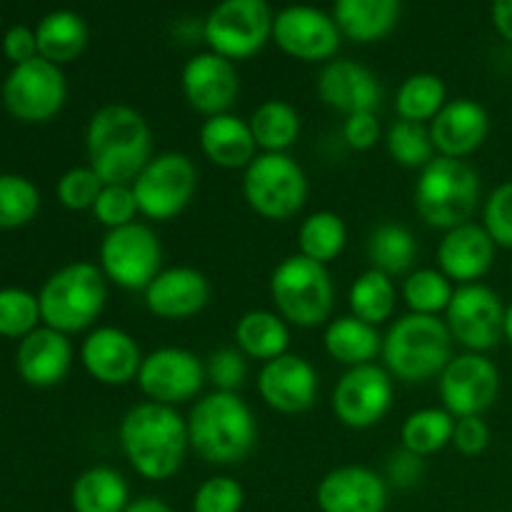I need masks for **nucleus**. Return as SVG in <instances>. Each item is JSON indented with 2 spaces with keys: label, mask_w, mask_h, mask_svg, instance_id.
<instances>
[{
  "label": "nucleus",
  "mask_w": 512,
  "mask_h": 512,
  "mask_svg": "<svg viewBox=\"0 0 512 512\" xmlns=\"http://www.w3.org/2000/svg\"><path fill=\"white\" fill-rule=\"evenodd\" d=\"M118 443L140 478L163 483L185 463L190 450L188 420L170 405L143 400L120 420Z\"/></svg>",
  "instance_id": "1"
},
{
  "label": "nucleus",
  "mask_w": 512,
  "mask_h": 512,
  "mask_svg": "<svg viewBox=\"0 0 512 512\" xmlns=\"http://www.w3.org/2000/svg\"><path fill=\"white\" fill-rule=\"evenodd\" d=\"M88 165L105 185H130L153 158V130L140 110L110 103L95 110L85 128Z\"/></svg>",
  "instance_id": "2"
},
{
  "label": "nucleus",
  "mask_w": 512,
  "mask_h": 512,
  "mask_svg": "<svg viewBox=\"0 0 512 512\" xmlns=\"http://www.w3.org/2000/svg\"><path fill=\"white\" fill-rule=\"evenodd\" d=\"M190 450L210 465H238L258 445V420L238 393L203 395L190 408Z\"/></svg>",
  "instance_id": "3"
},
{
  "label": "nucleus",
  "mask_w": 512,
  "mask_h": 512,
  "mask_svg": "<svg viewBox=\"0 0 512 512\" xmlns=\"http://www.w3.org/2000/svg\"><path fill=\"white\" fill-rule=\"evenodd\" d=\"M453 335L438 315L408 313L383 335V368L400 383L438 378L453 358Z\"/></svg>",
  "instance_id": "4"
},
{
  "label": "nucleus",
  "mask_w": 512,
  "mask_h": 512,
  "mask_svg": "<svg viewBox=\"0 0 512 512\" xmlns=\"http://www.w3.org/2000/svg\"><path fill=\"white\" fill-rule=\"evenodd\" d=\"M413 203L420 220L435 230L470 223L480 203V175L468 160L435 155L415 180Z\"/></svg>",
  "instance_id": "5"
},
{
  "label": "nucleus",
  "mask_w": 512,
  "mask_h": 512,
  "mask_svg": "<svg viewBox=\"0 0 512 512\" xmlns=\"http://www.w3.org/2000/svg\"><path fill=\"white\" fill-rule=\"evenodd\" d=\"M108 303V280L95 263H70L55 270L38 293L40 320L58 333L88 330Z\"/></svg>",
  "instance_id": "6"
},
{
  "label": "nucleus",
  "mask_w": 512,
  "mask_h": 512,
  "mask_svg": "<svg viewBox=\"0 0 512 512\" xmlns=\"http://www.w3.org/2000/svg\"><path fill=\"white\" fill-rule=\"evenodd\" d=\"M270 300L275 313L298 328H318L328 323L335 308V285L328 265L305 255H288L270 273Z\"/></svg>",
  "instance_id": "7"
},
{
  "label": "nucleus",
  "mask_w": 512,
  "mask_h": 512,
  "mask_svg": "<svg viewBox=\"0 0 512 512\" xmlns=\"http://www.w3.org/2000/svg\"><path fill=\"white\" fill-rule=\"evenodd\" d=\"M308 193V175L288 153H258L243 170L245 203L273 223L293 220L308 203Z\"/></svg>",
  "instance_id": "8"
},
{
  "label": "nucleus",
  "mask_w": 512,
  "mask_h": 512,
  "mask_svg": "<svg viewBox=\"0 0 512 512\" xmlns=\"http://www.w3.org/2000/svg\"><path fill=\"white\" fill-rule=\"evenodd\" d=\"M130 188L143 218L150 223H168L193 203L198 190V165L190 155L165 150L148 160Z\"/></svg>",
  "instance_id": "9"
},
{
  "label": "nucleus",
  "mask_w": 512,
  "mask_h": 512,
  "mask_svg": "<svg viewBox=\"0 0 512 512\" xmlns=\"http://www.w3.org/2000/svg\"><path fill=\"white\" fill-rule=\"evenodd\" d=\"M98 268L105 280L120 290L143 293L163 270V245L155 230L145 223L105 230L98 248Z\"/></svg>",
  "instance_id": "10"
},
{
  "label": "nucleus",
  "mask_w": 512,
  "mask_h": 512,
  "mask_svg": "<svg viewBox=\"0 0 512 512\" xmlns=\"http://www.w3.org/2000/svg\"><path fill=\"white\" fill-rule=\"evenodd\" d=\"M270 5L265 0H220L205 18L203 38L213 53L228 60H248L273 38Z\"/></svg>",
  "instance_id": "11"
},
{
  "label": "nucleus",
  "mask_w": 512,
  "mask_h": 512,
  "mask_svg": "<svg viewBox=\"0 0 512 512\" xmlns=\"http://www.w3.org/2000/svg\"><path fill=\"white\" fill-rule=\"evenodd\" d=\"M68 83L60 65L33 58L15 65L3 83V105L20 123H45L63 110Z\"/></svg>",
  "instance_id": "12"
},
{
  "label": "nucleus",
  "mask_w": 512,
  "mask_h": 512,
  "mask_svg": "<svg viewBox=\"0 0 512 512\" xmlns=\"http://www.w3.org/2000/svg\"><path fill=\"white\" fill-rule=\"evenodd\" d=\"M443 320L465 353H488L503 340L505 305L488 285H458Z\"/></svg>",
  "instance_id": "13"
},
{
  "label": "nucleus",
  "mask_w": 512,
  "mask_h": 512,
  "mask_svg": "<svg viewBox=\"0 0 512 512\" xmlns=\"http://www.w3.org/2000/svg\"><path fill=\"white\" fill-rule=\"evenodd\" d=\"M330 405L345 428H373L393 408V375L375 363L348 368L335 385Z\"/></svg>",
  "instance_id": "14"
},
{
  "label": "nucleus",
  "mask_w": 512,
  "mask_h": 512,
  "mask_svg": "<svg viewBox=\"0 0 512 512\" xmlns=\"http://www.w3.org/2000/svg\"><path fill=\"white\" fill-rule=\"evenodd\" d=\"M205 363L195 353L175 345L150 350L143 358V365L138 370L140 393L145 400H153L160 405H183L198 398V393L205 385Z\"/></svg>",
  "instance_id": "15"
},
{
  "label": "nucleus",
  "mask_w": 512,
  "mask_h": 512,
  "mask_svg": "<svg viewBox=\"0 0 512 512\" xmlns=\"http://www.w3.org/2000/svg\"><path fill=\"white\" fill-rule=\"evenodd\" d=\"M443 408L453 418H473L493 408L500 393V370L485 353L453 355L438 375Z\"/></svg>",
  "instance_id": "16"
},
{
  "label": "nucleus",
  "mask_w": 512,
  "mask_h": 512,
  "mask_svg": "<svg viewBox=\"0 0 512 512\" xmlns=\"http://www.w3.org/2000/svg\"><path fill=\"white\" fill-rule=\"evenodd\" d=\"M338 23L313 5H288L273 20V40L285 55L303 63H330L340 50Z\"/></svg>",
  "instance_id": "17"
},
{
  "label": "nucleus",
  "mask_w": 512,
  "mask_h": 512,
  "mask_svg": "<svg viewBox=\"0 0 512 512\" xmlns=\"http://www.w3.org/2000/svg\"><path fill=\"white\" fill-rule=\"evenodd\" d=\"M180 90L190 108L203 118L230 113L240 95V75L233 60L213 53H198L183 65Z\"/></svg>",
  "instance_id": "18"
},
{
  "label": "nucleus",
  "mask_w": 512,
  "mask_h": 512,
  "mask_svg": "<svg viewBox=\"0 0 512 512\" xmlns=\"http://www.w3.org/2000/svg\"><path fill=\"white\" fill-rule=\"evenodd\" d=\"M143 350L138 340L123 328L115 325H100L85 335L80 345V363L85 373L100 385L108 388H123L138 378L143 365Z\"/></svg>",
  "instance_id": "19"
},
{
  "label": "nucleus",
  "mask_w": 512,
  "mask_h": 512,
  "mask_svg": "<svg viewBox=\"0 0 512 512\" xmlns=\"http://www.w3.org/2000/svg\"><path fill=\"white\" fill-rule=\"evenodd\" d=\"M318 388V370L303 355L285 353L263 363L258 373L260 398L280 415L308 413L318 400Z\"/></svg>",
  "instance_id": "20"
},
{
  "label": "nucleus",
  "mask_w": 512,
  "mask_h": 512,
  "mask_svg": "<svg viewBox=\"0 0 512 512\" xmlns=\"http://www.w3.org/2000/svg\"><path fill=\"white\" fill-rule=\"evenodd\" d=\"M315 90L328 108L345 118L355 113H375L378 105L383 103V85H380L378 75L365 68L363 63L348 58L325 63L315 80Z\"/></svg>",
  "instance_id": "21"
},
{
  "label": "nucleus",
  "mask_w": 512,
  "mask_h": 512,
  "mask_svg": "<svg viewBox=\"0 0 512 512\" xmlns=\"http://www.w3.org/2000/svg\"><path fill=\"white\" fill-rule=\"evenodd\" d=\"M210 280L190 265L163 268L143 290L145 308L160 320H188L203 313L210 303Z\"/></svg>",
  "instance_id": "22"
},
{
  "label": "nucleus",
  "mask_w": 512,
  "mask_h": 512,
  "mask_svg": "<svg viewBox=\"0 0 512 512\" xmlns=\"http://www.w3.org/2000/svg\"><path fill=\"white\" fill-rule=\"evenodd\" d=\"M388 483L365 465H343L325 475L315 490L320 512H385Z\"/></svg>",
  "instance_id": "23"
},
{
  "label": "nucleus",
  "mask_w": 512,
  "mask_h": 512,
  "mask_svg": "<svg viewBox=\"0 0 512 512\" xmlns=\"http://www.w3.org/2000/svg\"><path fill=\"white\" fill-rule=\"evenodd\" d=\"M428 128L435 153L443 158L465 160L488 140L490 115L478 100L455 98L445 103Z\"/></svg>",
  "instance_id": "24"
},
{
  "label": "nucleus",
  "mask_w": 512,
  "mask_h": 512,
  "mask_svg": "<svg viewBox=\"0 0 512 512\" xmlns=\"http://www.w3.org/2000/svg\"><path fill=\"white\" fill-rule=\"evenodd\" d=\"M493 238L478 223H463L445 230L438 245V270L458 285L480 283L495 263Z\"/></svg>",
  "instance_id": "25"
},
{
  "label": "nucleus",
  "mask_w": 512,
  "mask_h": 512,
  "mask_svg": "<svg viewBox=\"0 0 512 512\" xmlns=\"http://www.w3.org/2000/svg\"><path fill=\"white\" fill-rule=\"evenodd\" d=\"M15 365H18V375L28 385L53 388V385L63 383L65 375L70 373L73 345H70L68 335L43 325L20 340Z\"/></svg>",
  "instance_id": "26"
},
{
  "label": "nucleus",
  "mask_w": 512,
  "mask_h": 512,
  "mask_svg": "<svg viewBox=\"0 0 512 512\" xmlns=\"http://www.w3.org/2000/svg\"><path fill=\"white\" fill-rule=\"evenodd\" d=\"M198 143L205 158L223 170H245L258 155L250 123L233 113L205 118Z\"/></svg>",
  "instance_id": "27"
},
{
  "label": "nucleus",
  "mask_w": 512,
  "mask_h": 512,
  "mask_svg": "<svg viewBox=\"0 0 512 512\" xmlns=\"http://www.w3.org/2000/svg\"><path fill=\"white\" fill-rule=\"evenodd\" d=\"M333 18L355 43L388 38L400 20V0H335Z\"/></svg>",
  "instance_id": "28"
},
{
  "label": "nucleus",
  "mask_w": 512,
  "mask_h": 512,
  "mask_svg": "<svg viewBox=\"0 0 512 512\" xmlns=\"http://www.w3.org/2000/svg\"><path fill=\"white\" fill-rule=\"evenodd\" d=\"M323 348L335 363L345 368L375 363L383 350V335L375 325L355 318V315H340L330 320L323 333Z\"/></svg>",
  "instance_id": "29"
},
{
  "label": "nucleus",
  "mask_w": 512,
  "mask_h": 512,
  "mask_svg": "<svg viewBox=\"0 0 512 512\" xmlns=\"http://www.w3.org/2000/svg\"><path fill=\"white\" fill-rule=\"evenodd\" d=\"M235 348L245 358L270 363L290 353V328L275 310H248L235 323Z\"/></svg>",
  "instance_id": "30"
},
{
  "label": "nucleus",
  "mask_w": 512,
  "mask_h": 512,
  "mask_svg": "<svg viewBox=\"0 0 512 512\" xmlns=\"http://www.w3.org/2000/svg\"><path fill=\"white\" fill-rule=\"evenodd\" d=\"M75 512H125L130 505L128 480L108 465H95L75 478L70 488Z\"/></svg>",
  "instance_id": "31"
},
{
  "label": "nucleus",
  "mask_w": 512,
  "mask_h": 512,
  "mask_svg": "<svg viewBox=\"0 0 512 512\" xmlns=\"http://www.w3.org/2000/svg\"><path fill=\"white\" fill-rule=\"evenodd\" d=\"M38 55L55 65L73 63L88 45V25L73 10H55L48 13L35 28Z\"/></svg>",
  "instance_id": "32"
},
{
  "label": "nucleus",
  "mask_w": 512,
  "mask_h": 512,
  "mask_svg": "<svg viewBox=\"0 0 512 512\" xmlns=\"http://www.w3.org/2000/svg\"><path fill=\"white\" fill-rule=\"evenodd\" d=\"M248 123L253 130L255 145L263 153H288L298 143L300 130H303L298 108L280 98L260 103L248 118Z\"/></svg>",
  "instance_id": "33"
},
{
  "label": "nucleus",
  "mask_w": 512,
  "mask_h": 512,
  "mask_svg": "<svg viewBox=\"0 0 512 512\" xmlns=\"http://www.w3.org/2000/svg\"><path fill=\"white\" fill-rule=\"evenodd\" d=\"M418 253V238L403 223H380L368 238L370 268L380 270L390 278L413 273Z\"/></svg>",
  "instance_id": "34"
},
{
  "label": "nucleus",
  "mask_w": 512,
  "mask_h": 512,
  "mask_svg": "<svg viewBox=\"0 0 512 512\" xmlns=\"http://www.w3.org/2000/svg\"><path fill=\"white\" fill-rule=\"evenodd\" d=\"M350 315L365 320L370 325L388 323L398 308V288L390 275L380 273V270L368 268L363 275L353 280L348 293Z\"/></svg>",
  "instance_id": "35"
},
{
  "label": "nucleus",
  "mask_w": 512,
  "mask_h": 512,
  "mask_svg": "<svg viewBox=\"0 0 512 512\" xmlns=\"http://www.w3.org/2000/svg\"><path fill=\"white\" fill-rule=\"evenodd\" d=\"M348 245V225L333 210H315L298 228V253L320 265H330Z\"/></svg>",
  "instance_id": "36"
},
{
  "label": "nucleus",
  "mask_w": 512,
  "mask_h": 512,
  "mask_svg": "<svg viewBox=\"0 0 512 512\" xmlns=\"http://www.w3.org/2000/svg\"><path fill=\"white\" fill-rule=\"evenodd\" d=\"M448 103V88L443 78L433 73H415L403 80L395 95V113L398 120L408 123H430Z\"/></svg>",
  "instance_id": "37"
},
{
  "label": "nucleus",
  "mask_w": 512,
  "mask_h": 512,
  "mask_svg": "<svg viewBox=\"0 0 512 512\" xmlns=\"http://www.w3.org/2000/svg\"><path fill=\"white\" fill-rule=\"evenodd\" d=\"M453 430L455 418L448 410L423 408L405 418L403 428H400V443H403V450L428 458V455L448 448L450 440H453Z\"/></svg>",
  "instance_id": "38"
},
{
  "label": "nucleus",
  "mask_w": 512,
  "mask_h": 512,
  "mask_svg": "<svg viewBox=\"0 0 512 512\" xmlns=\"http://www.w3.org/2000/svg\"><path fill=\"white\" fill-rule=\"evenodd\" d=\"M455 285L445 278L438 268H418L405 275L400 298L405 300L410 313L418 315H438L445 313L453 300Z\"/></svg>",
  "instance_id": "39"
},
{
  "label": "nucleus",
  "mask_w": 512,
  "mask_h": 512,
  "mask_svg": "<svg viewBox=\"0 0 512 512\" xmlns=\"http://www.w3.org/2000/svg\"><path fill=\"white\" fill-rule=\"evenodd\" d=\"M385 148L393 163L403 168L423 170L435 158V145L430 138L428 125L408 123V120H395L385 135Z\"/></svg>",
  "instance_id": "40"
},
{
  "label": "nucleus",
  "mask_w": 512,
  "mask_h": 512,
  "mask_svg": "<svg viewBox=\"0 0 512 512\" xmlns=\"http://www.w3.org/2000/svg\"><path fill=\"white\" fill-rule=\"evenodd\" d=\"M40 193L23 175H0V228H23L38 215Z\"/></svg>",
  "instance_id": "41"
},
{
  "label": "nucleus",
  "mask_w": 512,
  "mask_h": 512,
  "mask_svg": "<svg viewBox=\"0 0 512 512\" xmlns=\"http://www.w3.org/2000/svg\"><path fill=\"white\" fill-rule=\"evenodd\" d=\"M40 323L38 295L23 288L0 290V335L3 338H20L33 333Z\"/></svg>",
  "instance_id": "42"
},
{
  "label": "nucleus",
  "mask_w": 512,
  "mask_h": 512,
  "mask_svg": "<svg viewBox=\"0 0 512 512\" xmlns=\"http://www.w3.org/2000/svg\"><path fill=\"white\" fill-rule=\"evenodd\" d=\"M103 185L105 183L90 165H78V168H70L60 175L55 195H58L63 208L80 213V210H93Z\"/></svg>",
  "instance_id": "43"
},
{
  "label": "nucleus",
  "mask_w": 512,
  "mask_h": 512,
  "mask_svg": "<svg viewBox=\"0 0 512 512\" xmlns=\"http://www.w3.org/2000/svg\"><path fill=\"white\" fill-rule=\"evenodd\" d=\"M90 213L105 230H115L135 223V218L140 215L130 185H103Z\"/></svg>",
  "instance_id": "44"
},
{
  "label": "nucleus",
  "mask_w": 512,
  "mask_h": 512,
  "mask_svg": "<svg viewBox=\"0 0 512 512\" xmlns=\"http://www.w3.org/2000/svg\"><path fill=\"white\" fill-rule=\"evenodd\" d=\"M245 503L243 485L228 475L208 478L193 495V512H240Z\"/></svg>",
  "instance_id": "45"
},
{
  "label": "nucleus",
  "mask_w": 512,
  "mask_h": 512,
  "mask_svg": "<svg viewBox=\"0 0 512 512\" xmlns=\"http://www.w3.org/2000/svg\"><path fill=\"white\" fill-rule=\"evenodd\" d=\"M205 378L220 393H238L248 378V358L238 348H218L208 355Z\"/></svg>",
  "instance_id": "46"
},
{
  "label": "nucleus",
  "mask_w": 512,
  "mask_h": 512,
  "mask_svg": "<svg viewBox=\"0 0 512 512\" xmlns=\"http://www.w3.org/2000/svg\"><path fill=\"white\" fill-rule=\"evenodd\" d=\"M483 228L498 248L512 250V180L498 185L483 208Z\"/></svg>",
  "instance_id": "47"
},
{
  "label": "nucleus",
  "mask_w": 512,
  "mask_h": 512,
  "mask_svg": "<svg viewBox=\"0 0 512 512\" xmlns=\"http://www.w3.org/2000/svg\"><path fill=\"white\" fill-rule=\"evenodd\" d=\"M450 445L460 455H465V458H478V455H483L490 445V428L483 420V415L455 418V430Z\"/></svg>",
  "instance_id": "48"
},
{
  "label": "nucleus",
  "mask_w": 512,
  "mask_h": 512,
  "mask_svg": "<svg viewBox=\"0 0 512 512\" xmlns=\"http://www.w3.org/2000/svg\"><path fill=\"white\" fill-rule=\"evenodd\" d=\"M380 138V120L375 113H355L343 120V140L355 153H368Z\"/></svg>",
  "instance_id": "49"
},
{
  "label": "nucleus",
  "mask_w": 512,
  "mask_h": 512,
  "mask_svg": "<svg viewBox=\"0 0 512 512\" xmlns=\"http://www.w3.org/2000/svg\"><path fill=\"white\" fill-rule=\"evenodd\" d=\"M3 53L13 65L38 58V38L28 25H13L3 38Z\"/></svg>",
  "instance_id": "50"
},
{
  "label": "nucleus",
  "mask_w": 512,
  "mask_h": 512,
  "mask_svg": "<svg viewBox=\"0 0 512 512\" xmlns=\"http://www.w3.org/2000/svg\"><path fill=\"white\" fill-rule=\"evenodd\" d=\"M388 478L390 483L398 488H413L420 478H423V458L410 450H400L390 458L388 463Z\"/></svg>",
  "instance_id": "51"
},
{
  "label": "nucleus",
  "mask_w": 512,
  "mask_h": 512,
  "mask_svg": "<svg viewBox=\"0 0 512 512\" xmlns=\"http://www.w3.org/2000/svg\"><path fill=\"white\" fill-rule=\"evenodd\" d=\"M493 25L508 43H512V0H493Z\"/></svg>",
  "instance_id": "52"
},
{
  "label": "nucleus",
  "mask_w": 512,
  "mask_h": 512,
  "mask_svg": "<svg viewBox=\"0 0 512 512\" xmlns=\"http://www.w3.org/2000/svg\"><path fill=\"white\" fill-rule=\"evenodd\" d=\"M125 512H173L165 500L153 498V495H145V498L130 500V505L125 508Z\"/></svg>",
  "instance_id": "53"
},
{
  "label": "nucleus",
  "mask_w": 512,
  "mask_h": 512,
  "mask_svg": "<svg viewBox=\"0 0 512 512\" xmlns=\"http://www.w3.org/2000/svg\"><path fill=\"white\" fill-rule=\"evenodd\" d=\"M503 338L512 345V303L505 308V323H503Z\"/></svg>",
  "instance_id": "54"
}]
</instances>
